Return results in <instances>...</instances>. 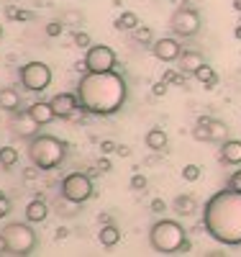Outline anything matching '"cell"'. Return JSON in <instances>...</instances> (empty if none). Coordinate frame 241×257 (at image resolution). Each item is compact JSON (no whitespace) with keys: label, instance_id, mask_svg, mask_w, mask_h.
<instances>
[{"label":"cell","instance_id":"cell-33","mask_svg":"<svg viewBox=\"0 0 241 257\" xmlns=\"http://www.w3.org/2000/svg\"><path fill=\"white\" fill-rule=\"evenodd\" d=\"M146 188V178L144 175H134L131 178V190H144Z\"/></svg>","mask_w":241,"mask_h":257},{"label":"cell","instance_id":"cell-41","mask_svg":"<svg viewBox=\"0 0 241 257\" xmlns=\"http://www.w3.org/2000/svg\"><path fill=\"white\" fill-rule=\"evenodd\" d=\"M98 221H100V224H113V219L108 216V213H100V216H98Z\"/></svg>","mask_w":241,"mask_h":257},{"label":"cell","instance_id":"cell-25","mask_svg":"<svg viewBox=\"0 0 241 257\" xmlns=\"http://www.w3.org/2000/svg\"><path fill=\"white\" fill-rule=\"evenodd\" d=\"M16 162H18V149H13V147H0V165L8 170V167H13Z\"/></svg>","mask_w":241,"mask_h":257},{"label":"cell","instance_id":"cell-30","mask_svg":"<svg viewBox=\"0 0 241 257\" xmlns=\"http://www.w3.org/2000/svg\"><path fill=\"white\" fill-rule=\"evenodd\" d=\"M72 44H75V47H80V49H85V47H93V41H90V36H87L85 31H75Z\"/></svg>","mask_w":241,"mask_h":257},{"label":"cell","instance_id":"cell-2","mask_svg":"<svg viewBox=\"0 0 241 257\" xmlns=\"http://www.w3.org/2000/svg\"><path fill=\"white\" fill-rule=\"evenodd\" d=\"M203 226L215 242L238 247L241 244V190H218L203 206Z\"/></svg>","mask_w":241,"mask_h":257},{"label":"cell","instance_id":"cell-36","mask_svg":"<svg viewBox=\"0 0 241 257\" xmlns=\"http://www.w3.org/2000/svg\"><path fill=\"white\" fill-rule=\"evenodd\" d=\"M116 147H118V144H113L111 139H105V142H100V152H103V155H111V152H116Z\"/></svg>","mask_w":241,"mask_h":257},{"label":"cell","instance_id":"cell-9","mask_svg":"<svg viewBox=\"0 0 241 257\" xmlns=\"http://www.w3.org/2000/svg\"><path fill=\"white\" fill-rule=\"evenodd\" d=\"M85 67L87 72H108L116 67V52L105 44H93L87 47V54H85Z\"/></svg>","mask_w":241,"mask_h":257},{"label":"cell","instance_id":"cell-7","mask_svg":"<svg viewBox=\"0 0 241 257\" xmlns=\"http://www.w3.org/2000/svg\"><path fill=\"white\" fill-rule=\"evenodd\" d=\"M18 80L26 90L31 93H44L52 85V67L47 62H26L18 70Z\"/></svg>","mask_w":241,"mask_h":257},{"label":"cell","instance_id":"cell-44","mask_svg":"<svg viewBox=\"0 0 241 257\" xmlns=\"http://www.w3.org/2000/svg\"><path fill=\"white\" fill-rule=\"evenodd\" d=\"M0 39H3V24H0Z\"/></svg>","mask_w":241,"mask_h":257},{"label":"cell","instance_id":"cell-20","mask_svg":"<svg viewBox=\"0 0 241 257\" xmlns=\"http://www.w3.org/2000/svg\"><path fill=\"white\" fill-rule=\"evenodd\" d=\"M144 144H146V149H151V152H162V149L167 147L164 128H149L146 137H144Z\"/></svg>","mask_w":241,"mask_h":257},{"label":"cell","instance_id":"cell-42","mask_svg":"<svg viewBox=\"0 0 241 257\" xmlns=\"http://www.w3.org/2000/svg\"><path fill=\"white\" fill-rule=\"evenodd\" d=\"M233 36H236V39L241 41V26H236V29H233Z\"/></svg>","mask_w":241,"mask_h":257},{"label":"cell","instance_id":"cell-18","mask_svg":"<svg viewBox=\"0 0 241 257\" xmlns=\"http://www.w3.org/2000/svg\"><path fill=\"white\" fill-rule=\"evenodd\" d=\"M177 64H180V72H195L200 64H205V59H203L200 52H185V49H182Z\"/></svg>","mask_w":241,"mask_h":257},{"label":"cell","instance_id":"cell-10","mask_svg":"<svg viewBox=\"0 0 241 257\" xmlns=\"http://www.w3.org/2000/svg\"><path fill=\"white\" fill-rule=\"evenodd\" d=\"M8 128H11V134H13L16 139H34V137L39 134L41 123H39V121L31 116V111L26 108V111H16V113H11Z\"/></svg>","mask_w":241,"mask_h":257},{"label":"cell","instance_id":"cell-23","mask_svg":"<svg viewBox=\"0 0 241 257\" xmlns=\"http://www.w3.org/2000/svg\"><path fill=\"white\" fill-rule=\"evenodd\" d=\"M59 21H62V24L67 26V29H72V31H80V29L85 26V13H82V11H64Z\"/></svg>","mask_w":241,"mask_h":257},{"label":"cell","instance_id":"cell-4","mask_svg":"<svg viewBox=\"0 0 241 257\" xmlns=\"http://www.w3.org/2000/svg\"><path fill=\"white\" fill-rule=\"evenodd\" d=\"M67 157V144L52 134H36L29 142V160L36 170H54Z\"/></svg>","mask_w":241,"mask_h":257},{"label":"cell","instance_id":"cell-3","mask_svg":"<svg viewBox=\"0 0 241 257\" xmlns=\"http://www.w3.org/2000/svg\"><path fill=\"white\" fill-rule=\"evenodd\" d=\"M149 247L159 252V254H177V252H187L190 242H187V231L180 221L172 219H162L157 224H151L149 229Z\"/></svg>","mask_w":241,"mask_h":257},{"label":"cell","instance_id":"cell-17","mask_svg":"<svg viewBox=\"0 0 241 257\" xmlns=\"http://www.w3.org/2000/svg\"><path fill=\"white\" fill-rule=\"evenodd\" d=\"M0 111H6V113L21 111V95H18V90L0 88Z\"/></svg>","mask_w":241,"mask_h":257},{"label":"cell","instance_id":"cell-29","mask_svg":"<svg viewBox=\"0 0 241 257\" xmlns=\"http://www.w3.org/2000/svg\"><path fill=\"white\" fill-rule=\"evenodd\" d=\"M64 29H67V26H64L62 21H52V24H47V29H44V31H47L49 39H57V36H62Z\"/></svg>","mask_w":241,"mask_h":257},{"label":"cell","instance_id":"cell-39","mask_svg":"<svg viewBox=\"0 0 241 257\" xmlns=\"http://www.w3.org/2000/svg\"><path fill=\"white\" fill-rule=\"evenodd\" d=\"M98 170H100V173H108V170H111V162H108V160H100V162H98Z\"/></svg>","mask_w":241,"mask_h":257},{"label":"cell","instance_id":"cell-28","mask_svg":"<svg viewBox=\"0 0 241 257\" xmlns=\"http://www.w3.org/2000/svg\"><path fill=\"white\" fill-rule=\"evenodd\" d=\"M198 178H200V167H198V165H185V167H182V180L195 183Z\"/></svg>","mask_w":241,"mask_h":257},{"label":"cell","instance_id":"cell-8","mask_svg":"<svg viewBox=\"0 0 241 257\" xmlns=\"http://www.w3.org/2000/svg\"><path fill=\"white\" fill-rule=\"evenodd\" d=\"M62 198H70L75 203H85V201H90L93 198V180L87 178L85 173H70L67 178L62 180Z\"/></svg>","mask_w":241,"mask_h":257},{"label":"cell","instance_id":"cell-12","mask_svg":"<svg viewBox=\"0 0 241 257\" xmlns=\"http://www.w3.org/2000/svg\"><path fill=\"white\" fill-rule=\"evenodd\" d=\"M49 103H52L57 118H70L75 111H80V98L72 93H57Z\"/></svg>","mask_w":241,"mask_h":257},{"label":"cell","instance_id":"cell-35","mask_svg":"<svg viewBox=\"0 0 241 257\" xmlns=\"http://www.w3.org/2000/svg\"><path fill=\"white\" fill-rule=\"evenodd\" d=\"M228 188H233V190H241V170H236V173L228 178Z\"/></svg>","mask_w":241,"mask_h":257},{"label":"cell","instance_id":"cell-19","mask_svg":"<svg viewBox=\"0 0 241 257\" xmlns=\"http://www.w3.org/2000/svg\"><path fill=\"white\" fill-rule=\"evenodd\" d=\"M98 242L103 247H116L121 242V231L116 224H100V231H98Z\"/></svg>","mask_w":241,"mask_h":257},{"label":"cell","instance_id":"cell-43","mask_svg":"<svg viewBox=\"0 0 241 257\" xmlns=\"http://www.w3.org/2000/svg\"><path fill=\"white\" fill-rule=\"evenodd\" d=\"M233 8H236V11H241V0H233Z\"/></svg>","mask_w":241,"mask_h":257},{"label":"cell","instance_id":"cell-38","mask_svg":"<svg viewBox=\"0 0 241 257\" xmlns=\"http://www.w3.org/2000/svg\"><path fill=\"white\" fill-rule=\"evenodd\" d=\"M116 152H118L121 157H128V155H131V149H128L126 144H118V147H116Z\"/></svg>","mask_w":241,"mask_h":257},{"label":"cell","instance_id":"cell-6","mask_svg":"<svg viewBox=\"0 0 241 257\" xmlns=\"http://www.w3.org/2000/svg\"><path fill=\"white\" fill-rule=\"evenodd\" d=\"M203 21L200 13L195 11L190 3H182L180 8H174V13L169 16V29L174 36H182V39H192L195 34L200 31Z\"/></svg>","mask_w":241,"mask_h":257},{"label":"cell","instance_id":"cell-15","mask_svg":"<svg viewBox=\"0 0 241 257\" xmlns=\"http://www.w3.org/2000/svg\"><path fill=\"white\" fill-rule=\"evenodd\" d=\"M221 160L226 165H241V142L238 139H226L221 144Z\"/></svg>","mask_w":241,"mask_h":257},{"label":"cell","instance_id":"cell-21","mask_svg":"<svg viewBox=\"0 0 241 257\" xmlns=\"http://www.w3.org/2000/svg\"><path fill=\"white\" fill-rule=\"evenodd\" d=\"M172 208H174V213H180V216H192V213L198 211V203H195L192 196H177L172 201Z\"/></svg>","mask_w":241,"mask_h":257},{"label":"cell","instance_id":"cell-24","mask_svg":"<svg viewBox=\"0 0 241 257\" xmlns=\"http://www.w3.org/2000/svg\"><path fill=\"white\" fill-rule=\"evenodd\" d=\"M136 26H139V16L134 11H126V13H121L116 18V29L118 31H134Z\"/></svg>","mask_w":241,"mask_h":257},{"label":"cell","instance_id":"cell-14","mask_svg":"<svg viewBox=\"0 0 241 257\" xmlns=\"http://www.w3.org/2000/svg\"><path fill=\"white\" fill-rule=\"evenodd\" d=\"M198 121H203L208 126V132H210V142L215 144H223L228 139V126L223 121H218V118H210V116H200Z\"/></svg>","mask_w":241,"mask_h":257},{"label":"cell","instance_id":"cell-22","mask_svg":"<svg viewBox=\"0 0 241 257\" xmlns=\"http://www.w3.org/2000/svg\"><path fill=\"white\" fill-rule=\"evenodd\" d=\"M192 75H195V80H198V82H203L205 88H215V85H218V75H215V70L210 67V64H200V67L195 70Z\"/></svg>","mask_w":241,"mask_h":257},{"label":"cell","instance_id":"cell-11","mask_svg":"<svg viewBox=\"0 0 241 257\" xmlns=\"http://www.w3.org/2000/svg\"><path fill=\"white\" fill-rule=\"evenodd\" d=\"M151 54H154L159 62H177L180 54H182V47H180V41L177 39H157L154 44H151Z\"/></svg>","mask_w":241,"mask_h":257},{"label":"cell","instance_id":"cell-37","mask_svg":"<svg viewBox=\"0 0 241 257\" xmlns=\"http://www.w3.org/2000/svg\"><path fill=\"white\" fill-rule=\"evenodd\" d=\"M54 239H57V242L67 239V229H64V226H59V229H57V234H54Z\"/></svg>","mask_w":241,"mask_h":257},{"label":"cell","instance_id":"cell-27","mask_svg":"<svg viewBox=\"0 0 241 257\" xmlns=\"http://www.w3.org/2000/svg\"><path fill=\"white\" fill-rule=\"evenodd\" d=\"M192 139H195V142H210V132H208V126H205L203 121L195 123V128H192Z\"/></svg>","mask_w":241,"mask_h":257},{"label":"cell","instance_id":"cell-13","mask_svg":"<svg viewBox=\"0 0 241 257\" xmlns=\"http://www.w3.org/2000/svg\"><path fill=\"white\" fill-rule=\"evenodd\" d=\"M47 219H49V203L41 201V198L29 201V206H26V221L29 224H41Z\"/></svg>","mask_w":241,"mask_h":257},{"label":"cell","instance_id":"cell-34","mask_svg":"<svg viewBox=\"0 0 241 257\" xmlns=\"http://www.w3.org/2000/svg\"><path fill=\"white\" fill-rule=\"evenodd\" d=\"M149 208L154 211V213H164V211H167V203H164L162 198H154V201L149 203Z\"/></svg>","mask_w":241,"mask_h":257},{"label":"cell","instance_id":"cell-16","mask_svg":"<svg viewBox=\"0 0 241 257\" xmlns=\"http://www.w3.org/2000/svg\"><path fill=\"white\" fill-rule=\"evenodd\" d=\"M31 116L44 126V123H52L54 118H57V113H54V108H52V103H47V100H36V103H31Z\"/></svg>","mask_w":241,"mask_h":257},{"label":"cell","instance_id":"cell-5","mask_svg":"<svg viewBox=\"0 0 241 257\" xmlns=\"http://www.w3.org/2000/svg\"><path fill=\"white\" fill-rule=\"evenodd\" d=\"M8 242V254H31L36 249V234L24 221H11L0 231Z\"/></svg>","mask_w":241,"mask_h":257},{"label":"cell","instance_id":"cell-26","mask_svg":"<svg viewBox=\"0 0 241 257\" xmlns=\"http://www.w3.org/2000/svg\"><path fill=\"white\" fill-rule=\"evenodd\" d=\"M134 39L139 41V44H151V41H154V34H151V29H146V26H136Z\"/></svg>","mask_w":241,"mask_h":257},{"label":"cell","instance_id":"cell-32","mask_svg":"<svg viewBox=\"0 0 241 257\" xmlns=\"http://www.w3.org/2000/svg\"><path fill=\"white\" fill-rule=\"evenodd\" d=\"M8 213H11V201H8V196H6V193L0 190V219H6Z\"/></svg>","mask_w":241,"mask_h":257},{"label":"cell","instance_id":"cell-40","mask_svg":"<svg viewBox=\"0 0 241 257\" xmlns=\"http://www.w3.org/2000/svg\"><path fill=\"white\" fill-rule=\"evenodd\" d=\"M8 252V242H6V237L0 234V254H6Z\"/></svg>","mask_w":241,"mask_h":257},{"label":"cell","instance_id":"cell-1","mask_svg":"<svg viewBox=\"0 0 241 257\" xmlns=\"http://www.w3.org/2000/svg\"><path fill=\"white\" fill-rule=\"evenodd\" d=\"M80 108L93 116H113L123 108L128 98L126 80L108 70V72H85L77 82Z\"/></svg>","mask_w":241,"mask_h":257},{"label":"cell","instance_id":"cell-31","mask_svg":"<svg viewBox=\"0 0 241 257\" xmlns=\"http://www.w3.org/2000/svg\"><path fill=\"white\" fill-rule=\"evenodd\" d=\"M167 90H169V82L162 77L159 82H154V88H151V93H154L157 98H162V95H167Z\"/></svg>","mask_w":241,"mask_h":257}]
</instances>
